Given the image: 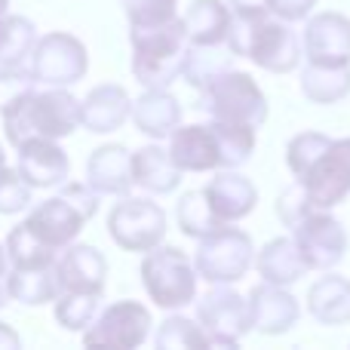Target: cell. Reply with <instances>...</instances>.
<instances>
[{
	"label": "cell",
	"instance_id": "obj_1",
	"mask_svg": "<svg viewBox=\"0 0 350 350\" xmlns=\"http://www.w3.org/2000/svg\"><path fill=\"white\" fill-rule=\"evenodd\" d=\"M6 139L22 145L25 139H65L80 126V102L65 86H46L37 92L25 90L0 108Z\"/></svg>",
	"mask_w": 350,
	"mask_h": 350
},
{
	"label": "cell",
	"instance_id": "obj_2",
	"mask_svg": "<svg viewBox=\"0 0 350 350\" xmlns=\"http://www.w3.org/2000/svg\"><path fill=\"white\" fill-rule=\"evenodd\" d=\"M96 212H98V193L92 191L90 185H80V181L68 185L65 181L55 197H49L46 203H37L34 209L28 212L22 228L28 230L37 243H43L46 249L62 252V249H68L77 240L83 224L90 221Z\"/></svg>",
	"mask_w": 350,
	"mask_h": 350
},
{
	"label": "cell",
	"instance_id": "obj_3",
	"mask_svg": "<svg viewBox=\"0 0 350 350\" xmlns=\"http://www.w3.org/2000/svg\"><path fill=\"white\" fill-rule=\"evenodd\" d=\"M133 74L145 90H166L181 77L187 55V37L181 18H172L157 28H133Z\"/></svg>",
	"mask_w": 350,
	"mask_h": 350
},
{
	"label": "cell",
	"instance_id": "obj_4",
	"mask_svg": "<svg viewBox=\"0 0 350 350\" xmlns=\"http://www.w3.org/2000/svg\"><path fill=\"white\" fill-rule=\"evenodd\" d=\"M228 49L234 55H246L258 68L273 74H286L301 62V40L283 22L271 18H230Z\"/></svg>",
	"mask_w": 350,
	"mask_h": 350
},
{
	"label": "cell",
	"instance_id": "obj_5",
	"mask_svg": "<svg viewBox=\"0 0 350 350\" xmlns=\"http://www.w3.org/2000/svg\"><path fill=\"white\" fill-rule=\"evenodd\" d=\"M200 111L212 117V120L237 123V126L258 129L267 120V102L255 80L243 71H224L218 80H212L203 90V102L197 105Z\"/></svg>",
	"mask_w": 350,
	"mask_h": 350
},
{
	"label": "cell",
	"instance_id": "obj_6",
	"mask_svg": "<svg viewBox=\"0 0 350 350\" xmlns=\"http://www.w3.org/2000/svg\"><path fill=\"white\" fill-rule=\"evenodd\" d=\"M142 283L157 308H185L197 295V273L187 255L175 246H154L142 261Z\"/></svg>",
	"mask_w": 350,
	"mask_h": 350
},
{
	"label": "cell",
	"instance_id": "obj_7",
	"mask_svg": "<svg viewBox=\"0 0 350 350\" xmlns=\"http://www.w3.org/2000/svg\"><path fill=\"white\" fill-rule=\"evenodd\" d=\"M255 261V249L249 240L246 230L240 228H218L212 234L200 237V249H197V273L206 283H237L246 277V271Z\"/></svg>",
	"mask_w": 350,
	"mask_h": 350
},
{
	"label": "cell",
	"instance_id": "obj_8",
	"mask_svg": "<svg viewBox=\"0 0 350 350\" xmlns=\"http://www.w3.org/2000/svg\"><path fill=\"white\" fill-rule=\"evenodd\" d=\"M298 185L304 187L314 209H332L350 193V139L329 142L301 172Z\"/></svg>",
	"mask_w": 350,
	"mask_h": 350
},
{
	"label": "cell",
	"instance_id": "obj_9",
	"mask_svg": "<svg viewBox=\"0 0 350 350\" xmlns=\"http://www.w3.org/2000/svg\"><path fill=\"white\" fill-rule=\"evenodd\" d=\"M86 46L77 37L65 31H53L46 37H37L34 53L28 59V71L43 86H71L83 80L86 74Z\"/></svg>",
	"mask_w": 350,
	"mask_h": 350
},
{
	"label": "cell",
	"instance_id": "obj_10",
	"mask_svg": "<svg viewBox=\"0 0 350 350\" xmlns=\"http://www.w3.org/2000/svg\"><path fill=\"white\" fill-rule=\"evenodd\" d=\"M108 230L126 252H151L166 237V212L145 197H126L111 209Z\"/></svg>",
	"mask_w": 350,
	"mask_h": 350
},
{
	"label": "cell",
	"instance_id": "obj_11",
	"mask_svg": "<svg viewBox=\"0 0 350 350\" xmlns=\"http://www.w3.org/2000/svg\"><path fill=\"white\" fill-rule=\"evenodd\" d=\"M295 246L301 252L308 271H329L347 252V234L338 218L326 215V209H314L295 224Z\"/></svg>",
	"mask_w": 350,
	"mask_h": 350
},
{
	"label": "cell",
	"instance_id": "obj_12",
	"mask_svg": "<svg viewBox=\"0 0 350 350\" xmlns=\"http://www.w3.org/2000/svg\"><path fill=\"white\" fill-rule=\"evenodd\" d=\"M151 329V314L139 301H117L105 308L96 320L86 326L83 345L96 347H139L148 338Z\"/></svg>",
	"mask_w": 350,
	"mask_h": 350
},
{
	"label": "cell",
	"instance_id": "obj_13",
	"mask_svg": "<svg viewBox=\"0 0 350 350\" xmlns=\"http://www.w3.org/2000/svg\"><path fill=\"white\" fill-rule=\"evenodd\" d=\"M197 317L209 345L218 347H234L249 332V304L230 289H212L206 298H200Z\"/></svg>",
	"mask_w": 350,
	"mask_h": 350
},
{
	"label": "cell",
	"instance_id": "obj_14",
	"mask_svg": "<svg viewBox=\"0 0 350 350\" xmlns=\"http://www.w3.org/2000/svg\"><path fill=\"white\" fill-rule=\"evenodd\" d=\"M18 151V175L31 187H62L71 175V160L55 145V139H25L16 145Z\"/></svg>",
	"mask_w": 350,
	"mask_h": 350
},
{
	"label": "cell",
	"instance_id": "obj_15",
	"mask_svg": "<svg viewBox=\"0 0 350 350\" xmlns=\"http://www.w3.org/2000/svg\"><path fill=\"white\" fill-rule=\"evenodd\" d=\"M304 53L317 65H350V18L341 12H320L308 22Z\"/></svg>",
	"mask_w": 350,
	"mask_h": 350
},
{
	"label": "cell",
	"instance_id": "obj_16",
	"mask_svg": "<svg viewBox=\"0 0 350 350\" xmlns=\"http://www.w3.org/2000/svg\"><path fill=\"white\" fill-rule=\"evenodd\" d=\"M62 292H90L102 295L105 277H108V261L96 246H68L62 258H55Z\"/></svg>",
	"mask_w": 350,
	"mask_h": 350
},
{
	"label": "cell",
	"instance_id": "obj_17",
	"mask_svg": "<svg viewBox=\"0 0 350 350\" xmlns=\"http://www.w3.org/2000/svg\"><path fill=\"white\" fill-rule=\"evenodd\" d=\"M249 329H258L265 335L289 332L298 320V301L283 289V286H255L249 298Z\"/></svg>",
	"mask_w": 350,
	"mask_h": 350
},
{
	"label": "cell",
	"instance_id": "obj_18",
	"mask_svg": "<svg viewBox=\"0 0 350 350\" xmlns=\"http://www.w3.org/2000/svg\"><path fill=\"white\" fill-rule=\"evenodd\" d=\"M86 185L105 197H126L133 181V154L123 145H105L92 151L86 163Z\"/></svg>",
	"mask_w": 350,
	"mask_h": 350
},
{
	"label": "cell",
	"instance_id": "obj_19",
	"mask_svg": "<svg viewBox=\"0 0 350 350\" xmlns=\"http://www.w3.org/2000/svg\"><path fill=\"white\" fill-rule=\"evenodd\" d=\"M170 157L181 172H206L221 166L218 139L212 126H175Z\"/></svg>",
	"mask_w": 350,
	"mask_h": 350
},
{
	"label": "cell",
	"instance_id": "obj_20",
	"mask_svg": "<svg viewBox=\"0 0 350 350\" xmlns=\"http://www.w3.org/2000/svg\"><path fill=\"white\" fill-rule=\"evenodd\" d=\"M133 102H129L126 90L114 83L96 86L90 96L80 102V123H83L90 133H114L126 123Z\"/></svg>",
	"mask_w": 350,
	"mask_h": 350
},
{
	"label": "cell",
	"instance_id": "obj_21",
	"mask_svg": "<svg viewBox=\"0 0 350 350\" xmlns=\"http://www.w3.org/2000/svg\"><path fill=\"white\" fill-rule=\"evenodd\" d=\"M206 197H209L212 209L221 221H237V218H246L249 212L258 203V191L249 178H243L240 172L224 170L209 181V187H203Z\"/></svg>",
	"mask_w": 350,
	"mask_h": 350
},
{
	"label": "cell",
	"instance_id": "obj_22",
	"mask_svg": "<svg viewBox=\"0 0 350 350\" xmlns=\"http://www.w3.org/2000/svg\"><path fill=\"white\" fill-rule=\"evenodd\" d=\"M129 117H133L135 126L145 135H151V139H166L181 123V105H178V98L170 96L166 90H148L139 102H133Z\"/></svg>",
	"mask_w": 350,
	"mask_h": 350
},
{
	"label": "cell",
	"instance_id": "obj_23",
	"mask_svg": "<svg viewBox=\"0 0 350 350\" xmlns=\"http://www.w3.org/2000/svg\"><path fill=\"white\" fill-rule=\"evenodd\" d=\"M133 181L145 187L148 193H170L178 187L181 170L172 163L170 151L148 145L133 154Z\"/></svg>",
	"mask_w": 350,
	"mask_h": 350
},
{
	"label": "cell",
	"instance_id": "obj_24",
	"mask_svg": "<svg viewBox=\"0 0 350 350\" xmlns=\"http://www.w3.org/2000/svg\"><path fill=\"white\" fill-rule=\"evenodd\" d=\"M62 295L59 286V271L55 265H40V267H10V298L37 308V304L55 301Z\"/></svg>",
	"mask_w": 350,
	"mask_h": 350
},
{
	"label": "cell",
	"instance_id": "obj_25",
	"mask_svg": "<svg viewBox=\"0 0 350 350\" xmlns=\"http://www.w3.org/2000/svg\"><path fill=\"white\" fill-rule=\"evenodd\" d=\"M37 37L40 34H37L31 18L3 12L0 16V68L3 71H22V68H28Z\"/></svg>",
	"mask_w": 350,
	"mask_h": 350
},
{
	"label": "cell",
	"instance_id": "obj_26",
	"mask_svg": "<svg viewBox=\"0 0 350 350\" xmlns=\"http://www.w3.org/2000/svg\"><path fill=\"white\" fill-rule=\"evenodd\" d=\"M304 271H308V265H304L295 240H289V237L271 240L258 255V273L265 277V283L292 286L304 277Z\"/></svg>",
	"mask_w": 350,
	"mask_h": 350
},
{
	"label": "cell",
	"instance_id": "obj_27",
	"mask_svg": "<svg viewBox=\"0 0 350 350\" xmlns=\"http://www.w3.org/2000/svg\"><path fill=\"white\" fill-rule=\"evenodd\" d=\"M181 25H185L187 43L215 46V43H221L228 37L230 12H228V6H221V0H193L191 10L181 18Z\"/></svg>",
	"mask_w": 350,
	"mask_h": 350
},
{
	"label": "cell",
	"instance_id": "obj_28",
	"mask_svg": "<svg viewBox=\"0 0 350 350\" xmlns=\"http://www.w3.org/2000/svg\"><path fill=\"white\" fill-rule=\"evenodd\" d=\"M308 308H310V314L320 323H326V326L347 323L350 320V280L335 277V273L317 280V283L310 286Z\"/></svg>",
	"mask_w": 350,
	"mask_h": 350
},
{
	"label": "cell",
	"instance_id": "obj_29",
	"mask_svg": "<svg viewBox=\"0 0 350 350\" xmlns=\"http://www.w3.org/2000/svg\"><path fill=\"white\" fill-rule=\"evenodd\" d=\"M301 92L317 105H335L350 92V65H317L308 62L301 74Z\"/></svg>",
	"mask_w": 350,
	"mask_h": 350
},
{
	"label": "cell",
	"instance_id": "obj_30",
	"mask_svg": "<svg viewBox=\"0 0 350 350\" xmlns=\"http://www.w3.org/2000/svg\"><path fill=\"white\" fill-rule=\"evenodd\" d=\"M234 68V53L230 49H218L215 46H206V43H191L187 46V55H185V80L197 90H206L212 80H218L224 71Z\"/></svg>",
	"mask_w": 350,
	"mask_h": 350
},
{
	"label": "cell",
	"instance_id": "obj_31",
	"mask_svg": "<svg viewBox=\"0 0 350 350\" xmlns=\"http://www.w3.org/2000/svg\"><path fill=\"white\" fill-rule=\"evenodd\" d=\"M221 224L224 221L215 215V209H212L206 191H187L185 197H181V203H178V228L185 230L187 237H197L200 240V237L218 230Z\"/></svg>",
	"mask_w": 350,
	"mask_h": 350
},
{
	"label": "cell",
	"instance_id": "obj_32",
	"mask_svg": "<svg viewBox=\"0 0 350 350\" xmlns=\"http://www.w3.org/2000/svg\"><path fill=\"white\" fill-rule=\"evenodd\" d=\"M102 310V295L90 292H62L55 298V320L68 332H83Z\"/></svg>",
	"mask_w": 350,
	"mask_h": 350
},
{
	"label": "cell",
	"instance_id": "obj_33",
	"mask_svg": "<svg viewBox=\"0 0 350 350\" xmlns=\"http://www.w3.org/2000/svg\"><path fill=\"white\" fill-rule=\"evenodd\" d=\"M31 191H34V187L18 172H12L10 166H6V154H3V148H0V215H16V212L28 209Z\"/></svg>",
	"mask_w": 350,
	"mask_h": 350
},
{
	"label": "cell",
	"instance_id": "obj_34",
	"mask_svg": "<svg viewBox=\"0 0 350 350\" xmlns=\"http://www.w3.org/2000/svg\"><path fill=\"white\" fill-rule=\"evenodd\" d=\"M160 350H178V347H209V338L200 326H193L185 317H170L157 332Z\"/></svg>",
	"mask_w": 350,
	"mask_h": 350
},
{
	"label": "cell",
	"instance_id": "obj_35",
	"mask_svg": "<svg viewBox=\"0 0 350 350\" xmlns=\"http://www.w3.org/2000/svg\"><path fill=\"white\" fill-rule=\"evenodd\" d=\"M178 0H126V16L133 28H157L172 22Z\"/></svg>",
	"mask_w": 350,
	"mask_h": 350
},
{
	"label": "cell",
	"instance_id": "obj_36",
	"mask_svg": "<svg viewBox=\"0 0 350 350\" xmlns=\"http://www.w3.org/2000/svg\"><path fill=\"white\" fill-rule=\"evenodd\" d=\"M277 212H280V218H283L289 228H295L298 221H301L304 215H310L314 212V203L308 200V193H304V187L301 185H292L289 191L280 197V203H277Z\"/></svg>",
	"mask_w": 350,
	"mask_h": 350
},
{
	"label": "cell",
	"instance_id": "obj_37",
	"mask_svg": "<svg viewBox=\"0 0 350 350\" xmlns=\"http://www.w3.org/2000/svg\"><path fill=\"white\" fill-rule=\"evenodd\" d=\"M317 0H271V12H277L283 22H301L304 16H310Z\"/></svg>",
	"mask_w": 350,
	"mask_h": 350
},
{
	"label": "cell",
	"instance_id": "obj_38",
	"mask_svg": "<svg viewBox=\"0 0 350 350\" xmlns=\"http://www.w3.org/2000/svg\"><path fill=\"white\" fill-rule=\"evenodd\" d=\"M230 10L237 18H267L271 0H230Z\"/></svg>",
	"mask_w": 350,
	"mask_h": 350
},
{
	"label": "cell",
	"instance_id": "obj_39",
	"mask_svg": "<svg viewBox=\"0 0 350 350\" xmlns=\"http://www.w3.org/2000/svg\"><path fill=\"white\" fill-rule=\"evenodd\" d=\"M10 301V258H6V249L0 246V308Z\"/></svg>",
	"mask_w": 350,
	"mask_h": 350
},
{
	"label": "cell",
	"instance_id": "obj_40",
	"mask_svg": "<svg viewBox=\"0 0 350 350\" xmlns=\"http://www.w3.org/2000/svg\"><path fill=\"white\" fill-rule=\"evenodd\" d=\"M0 347H6V350H16V347H22V338H18L16 332H12L6 323H0Z\"/></svg>",
	"mask_w": 350,
	"mask_h": 350
},
{
	"label": "cell",
	"instance_id": "obj_41",
	"mask_svg": "<svg viewBox=\"0 0 350 350\" xmlns=\"http://www.w3.org/2000/svg\"><path fill=\"white\" fill-rule=\"evenodd\" d=\"M6 6H10V0H0V16L6 12Z\"/></svg>",
	"mask_w": 350,
	"mask_h": 350
}]
</instances>
